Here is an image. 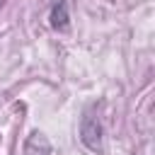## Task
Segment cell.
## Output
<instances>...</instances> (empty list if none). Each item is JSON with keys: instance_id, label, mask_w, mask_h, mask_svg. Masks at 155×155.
I'll list each match as a JSON object with an SVG mask.
<instances>
[{"instance_id": "1", "label": "cell", "mask_w": 155, "mask_h": 155, "mask_svg": "<svg viewBox=\"0 0 155 155\" xmlns=\"http://www.w3.org/2000/svg\"><path fill=\"white\" fill-rule=\"evenodd\" d=\"M80 140L85 143V148L90 150H102V124L92 111H85L82 121H80Z\"/></svg>"}, {"instance_id": "2", "label": "cell", "mask_w": 155, "mask_h": 155, "mask_svg": "<svg viewBox=\"0 0 155 155\" xmlns=\"http://www.w3.org/2000/svg\"><path fill=\"white\" fill-rule=\"evenodd\" d=\"M24 155H51V143L41 131L29 133L27 143H24Z\"/></svg>"}, {"instance_id": "3", "label": "cell", "mask_w": 155, "mask_h": 155, "mask_svg": "<svg viewBox=\"0 0 155 155\" xmlns=\"http://www.w3.org/2000/svg\"><path fill=\"white\" fill-rule=\"evenodd\" d=\"M48 19H51V27H53L56 31H65V29H68L70 17H68V5H65V0H56V2H53Z\"/></svg>"}]
</instances>
